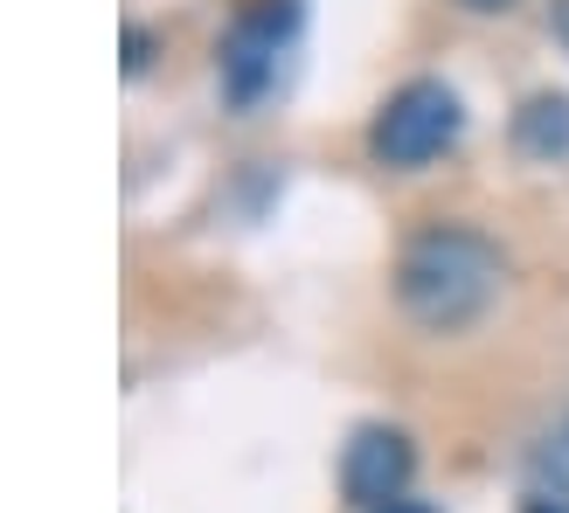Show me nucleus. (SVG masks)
Segmentation results:
<instances>
[{
    "label": "nucleus",
    "mask_w": 569,
    "mask_h": 513,
    "mask_svg": "<svg viewBox=\"0 0 569 513\" xmlns=\"http://www.w3.org/2000/svg\"><path fill=\"white\" fill-rule=\"evenodd\" d=\"M382 513H431V506H417V500H396V506H382Z\"/></svg>",
    "instance_id": "8"
},
{
    "label": "nucleus",
    "mask_w": 569,
    "mask_h": 513,
    "mask_svg": "<svg viewBox=\"0 0 569 513\" xmlns=\"http://www.w3.org/2000/svg\"><path fill=\"white\" fill-rule=\"evenodd\" d=\"M549 28H556V42L569 49V0H549Z\"/></svg>",
    "instance_id": "6"
},
{
    "label": "nucleus",
    "mask_w": 569,
    "mask_h": 513,
    "mask_svg": "<svg viewBox=\"0 0 569 513\" xmlns=\"http://www.w3.org/2000/svg\"><path fill=\"white\" fill-rule=\"evenodd\" d=\"M515 147H521L528 160L569 153V98H562V91H542V98H528V104L515 111Z\"/></svg>",
    "instance_id": "5"
},
{
    "label": "nucleus",
    "mask_w": 569,
    "mask_h": 513,
    "mask_svg": "<svg viewBox=\"0 0 569 513\" xmlns=\"http://www.w3.org/2000/svg\"><path fill=\"white\" fill-rule=\"evenodd\" d=\"M466 132V104L451 83L438 77H410L403 91H389V104L376 111V125H368V153H376L382 167H431L438 153L459 147Z\"/></svg>",
    "instance_id": "2"
},
{
    "label": "nucleus",
    "mask_w": 569,
    "mask_h": 513,
    "mask_svg": "<svg viewBox=\"0 0 569 513\" xmlns=\"http://www.w3.org/2000/svg\"><path fill=\"white\" fill-rule=\"evenodd\" d=\"M410 472H417V451L403 431H389V423H368V431H355L348 459H340V486H348V500L361 513H382L410 493Z\"/></svg>",
    "instance_id": "3"
},
{
    "label": "nucleus",
    "mask_w": 569,
    "mask_h": 513,
    "mask_svg": "<svg viewBox=\"0 0 569 513\" xmlns=\"http://www.w3.org/2000/svg\"><path fill=\"white\" fill-rule=\"evenodd\" d=\"M500 278H507L500 250L479 230H459V222L417 230L396 256V299L423 333H466L500 299Z\"/></svg>",
    "instance_id": "1"
},
{
    "label": "nucleus",
    "mask_w": 569,
    "mask_h": 513,
    "mask_svg": "<svg viewBox=\"0 0 569 513\" xmlns=\"http://www.w3.org/2000/svg\"><path fill=\"white\" fill-rule=\"evenodd\" d=\"M466 8H479V14H507L515 0H466Z\"/></svg>",
    "instance_id": "7"
},
{
    "label": "nucleus",
    "mask_w": 569,
    "mask_h": 513,
    "mask_svg": "<svg viewBox=\"0 0 569 513\" xmlns=\"http://www.w3.org/2000/svg\"><path fill=\"white\" fill-rule=\"evenodd\" d=\"M278 70V28L271 21H243L230 56H222V83H230V98H258Z\"/></svg>",
    "instance_id": "4"
}]
</instances>
